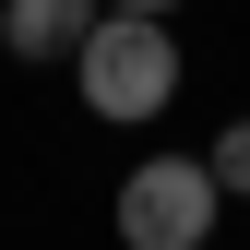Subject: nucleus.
Listing matches in <instances>:
<instances>
[{"mask_svg": "<svg viewBox=\"0 0 250 250\" xmlns=\"http://www.w3.org/2000/svg\"><path fill=\"white\" fill-rule=\"evenodd\" d=\"M72 83H83V107H96V119L143 131V119L179 96V48H167V12H96V36L72 48Z\"/></svg>", "mask_w": 250, "mask_h": 250, "instance_id": "1", "label": "nucleus"}, {"mask_svg": "<svg viewBox=\"0 0 250 250\" xmlns=\"http://www.w3.org/2000/svg\"><path fill=\"white\" fill-rule=\"evenodd\" d=\"M214 203H227L214 155H143V167L119 179V238L131 250H203L214 238Z\"/></svg>", "mask_w": 250, "mask_h": 250, "instance_id": "2", "label": "nucleus"}, {"mask_svg": "<svg viewBox=\"0 0 250 250\" xmlns=\"http://www.w3.org/2000/svg\"><path fill=\"white\" fill-rule=\"evenodd\" d=\"M96 12L107 0H12V12H0V48L12 60H72L83 36H96Z\"/></svg>", "mask_w": 250, "mask_h": 250, "instance_id": "3", "label": "nucleus"}, {"mask_svg": "<svg viewBox=\"0 0 250 250\" xmlns=\"http://www.w3.org/2000/svg\"><path fill=\"white\" fill-rule=\"evenodd\" d=\"M214 179H227V191H250V119H227V131H214Z\"/></svg>", "mask_w": 250, "mask_h": 250, "instance_id": "4", "label": "nucleus"}, {"mask_svg": "<svg viewBox=\"0 0 250 250\" xmlns=\"http://www.w3.org/2000/svg\"><path fill=\"white\" fill-rule=\"evenodd\" d=\"M107 12H179V0H107Z\"/></svg>", "mask_w": 250, "mask_h": 250, "instance_id": "5", "label": "nucleus"}]
</instances>
